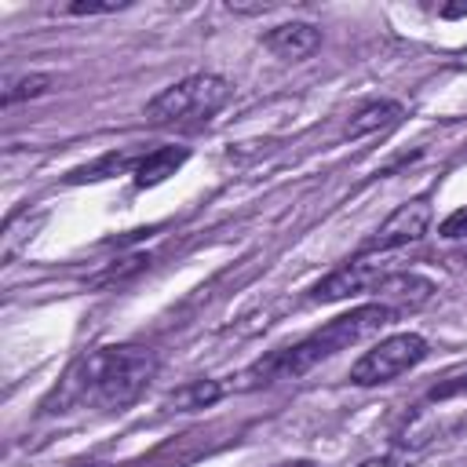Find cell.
<instances>
[{
	"mask_svg": "<svg viewBox=\"0 0 467 467\" xmlns=\"http://www.w3.org/2000/svg\"><path fill=\"white\" fill-rule=\"evenodd\" d=\"M387 321H394V310L390 306H383V303H361L350 314H339L328 325L314 328L299 343L281 347V350H270L266 358H259L255 365H248L241 372V383L244 387H270V383H281V379H296V376L310 372L314 365H321L325 358H332L339 350H350L354 343H365Z\"/></svg>",
	"mask_w": 467,
	"mask_h": 467,
	"instance_id": "6da1fadb",
	"label": "cell"
},
{
	"mask_svg": "<svg viewBox=\"0 0 467 467\" xmlns=\"http://www.w3.org/2000/svg\"><path fill=\"white\" fill-rule=\"evenodd\" d=\"M157 376V354L139 343H117L91 350L69 372V394L77 401L99 405L106 412H120L150 387Z\"/></svg>",
	"mask_w": 467,
	"mask_h": 467,
	"instance_id": "7a4b0ae2",
	"label": "cell"
},
{
	"mask_svg": "<svg viewBox=\"0 0 467 467\" xmlns=\"http://www.w3.org/2000/svg\"><path fill=\"white\" fill-rule=\"evenodd\" d=\"M234 99V84L219 73H193L164 88L146 102V120L153 124H201L212 120Z\"/></svg>",
	"mask_w": 467,
	"mask_h": 467,
	"instance_id": "3957f363",
	"label": "cell"
},
{
	"mask_svg": "<svg viewBox=\"0 0 467 467\" xmlns=\"http://www.w3.org/2000/svg\"><path fill=\"white\" fill-rule=\"evenodd\" d=\"M427 358V339L416 332H394L387 339H379L372 350H365L354 365H350V379L358 387H376V383H390L401 372L416 368Z\"/></svg>",
	"mask_w": 467,
	"mask_h": 467,
	"instance_id": "277c9868",
	"label": "cell"
},
{
	"mask_svg": "<svg viewBox=\"0 0 467 467\" xmlns=\"http://www.w3.org/2000/svg\"><path fill=\"white\" fill-rule=\"evenodd\" d=\"M427 226H431V204L423 197L405 201L361 241V252L368 255V252H390V248L412 244V241H420L427 234Z\"/></svg>",
	"mask_w": 467,
	"mask_h": 467,
	"instance_id": "5b68a950",
	"label": "cell"
},
{
	"mask_svg": "<svg viewBox=\"0 0 467 467\" xmlns=\"http://www.w3.org/2000/svg\"><path fill=\"white\" fill-rule=\"evenodd\" d=\"M387 270L379 263H365V259H354V263H343L339 270H332L328 277H321L314 288H310V299L314 303H339L347 296H358V292H376L379 277Z\"/></svg>",
	"mask_w": 467,
	"mask_h": 467,
	"instance_id": "8992f818",
	"label": "cell"
},
{
	"mask_svg": "<svg viewBox=\"0 0 467 467\" xmlns=\"http://www.w3.org/2000/svg\"><path fill=\"white\" fill-rule=\"evenodd\" d=\"M266 51H274L277 58H288V62H299L306 55H314L321 47V29L310 26V22H285V26H274L266 36H263Z\"/></svg>",
	"mask_w": 467,
	"mask_h": 467,
	"instance_id": "52a82bcc",
	"label": "cell"
},
{
	"mask_svg": "<svg viewBox=\"0 0 467 467\" xmlns=\"http://www.w3.org/2000/svg\"><path fill=\"white\" fill-rule=\"evenodd\" d=\"M372 296H376V303H383V306H390L394 314H401V310H416V306L427 303L431 281L412 277V274H383Z\"/></svg>",
	"mask_w": 467,
	"mask_h": 467,
	"instance_id": "ba28073f",
	"label": "cell"
},
{
	"mask_svg": "<svg viewBox=\"0 0 467 467\" xmlns=\"http://www.w3.org/2000/svg\"><path fill=\"white\" fill-rule=\"evenodd\" d=\"M401 117H405V106H401V102H394V99H372V102H365L358 113H350L347 135H350V139H361V135H372V131H387V128H394Z\"/></svg>",
	"mask_w": 467,
	"mask_h": 467,
	"instance_id": "9c48e42d",
	"label": "cell"
},
{
	"mask_svg": "<svg viewBox=\"0 0 467 467\" xmlns=\"http://www.w3.org/2000/svg\"><path fill=\"white\" fill-rule=\"evenodd\" d=\"M186 150L182 146H161V150H150V153H142L139 157V164H135V186H157V182H164L168 175H175L182 164H186Z\"/></svg>",
	"mask_w": 467,
	"mask_h": 467,
	"instance_id": "30bf717a",
	"label": "cell"
},
{
	"mask_svg": "<svg viewBox=\"0 0 467 467\" xmlns=\"http://www.w3.org/2000/svg\"><path fill=\"white\" fill-rule=\"evenodd\" d=\"M219 398H223V387H219L215 379H193V383L179 387V390L168 398V405H171L175 412H197V409L215 405Z\"/></svg>",
	"mask_w": 467,
	"mask_h": 467,
	"instance_id": "8fae6325",
	"label": "cell"
},
{
	"mask_svg": "<svg viewBox=\"0 0 467 467\" xmlns=\"http://www.w3.org/2000/svg\"><path fill=\"white\" fill-rule=\"evenodd\" d=\"M135 164H139V157H128V153H106V157H99V161H91V164H84V168H73L69 175H66V182H95V179H109V175H120V171H135Z\"/></svg>",
	"mask_w": 467,
	"mask_h": 467,
	"instance_id": "7c38bea8",
	"label": "cell"
},
{
	"mask_svg": "<svg viewBox=\"0 0 467 467\" xmlns=\"http://www.w3.org/2000/svg\"><path fill=\"white\" fill-rule=\"evenodd\" d=\"M47 91H51V77L47 73H26V77H18V80H11L4 88V106H15L22 99H40Z\"/></svg>",
	"mask_w": 467,
	"mask_h": 467,
	"instance_id": "4fadbf2b",
	"label": "cell"
},
{
	"mask_svg": "<svg viewBox=\"0 0 467 467\" xmlns=\"http://www.w3.org/2000/svg\"><path fill=\"white\" fill-rule=\"evenodd\" d=\"M150 259L146 255H131V259H120V263H113L106 274H99L95 277V285H113V281H124V277H131L135 270H142Z\"/></svg>",
	"mask_w": 467,
	"mask_h": 467,
	"instance_id": "5bb4252c",
	"label": "cell"
},
{
	"mask_svg": "<svg viewBox=\"0 0 467 467\" xmlns=\"http://www.w3.org/2000/svg\"><path fill=\"white\" fill-rule=\"evenodd\" d=\"M120 7H128V4L124 0H73V4H66V15H113Z\"/></svg>",
	"mask_w": 467,
	"mask_h": 467,
	"instance_id": "9a60e30c",
	"label": "cell"
},
{
	"mask_svg": "<svg viewBox=\"0 0 467 467\" xmlns=\"http://www.w3.org/2000/svg\"><path fill=\"white\" fill-rule=\"evenodd\" d=\"M438 234H441V237H449V241L467 237V208H456L452 215H445V219H441V226H438Z\"/></svg>",
	"mask_w": 467,
	"mask_h": 467,
	"instance_id": "2e32d148",
	"label": "cell"
},
{
	"mask_svg": "<svg viewBox=\"0 0 467 467\" xmlns=\"http://www.w3.org/2000/svg\"><path fill=\"white\" fill-rule=\"evenodd\" d=\"M358 467H416V463H412V456L387 452V456H372V460H365V463H358Z\"/></svg>",
	"mask_w": 467,
	"mask_h": 467,
	"instance_id": "e0dca14e",
	"label": "cell"
},
{
	"mask_svg": "<svg viewBox=\"0 0 467 467\" xmlns=\"http://www.w3.org/2000/svg\"><path fill=\"white\" fill-rule=\"evenodd\" d=\"M467 390V376H456L452 383H441V387H434L431 390V401H445V398H452V394H463Z\"/></svg>",
	"mask_w": 467,
	"mask_h": 467,
	"instance_id": "ac0fdd59",
	"label": "cell"
},
{
	"mask_svg": "<svg viewBox=\"0 0 467 467\" xmlns=\"http://www.w3.org/2000/svg\"><path fill=\"white\" fill-rule=\"evenodd\" d=\"M281 467H317L314 460H292V463H281Z\"/></svg>",
	"mask_w": 467,
	"mask_h": 467,
	"instance_id": "d6986e66",
	"label": "cell"
},
{
	"mask_svg": "<svg viewBox=\"0 0 467 467\" xmlns=\"http://www.w3.org/2000/svg\"><path fill=\"white\" fill-rule=\"evenodd\" d=\"M77 467H109V463H99V460H88V463H77Z\"/></svg>",
	"mask_w": 467,
	"mask_h": 467,
	"instance_id": "ffe728a7",
	"label": "cell"
}]
</instances>
